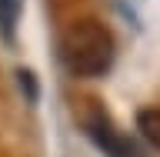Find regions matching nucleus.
I'll return each instance as SVG.
<instances>
[{
  "mask_svg": "<svg viewBox=\"0 0 160 157\" xmlns=\"http://www.w3.org/2000/svg\"><path fill=\"white\" fill-rule=\"evenodd\" d=\"M113 34L100 20H73L60 37V60L73 77H103L113 64Z\"/></svg>",
  "mask_w": 160,
  "mask_h": 157,
  "instance_id": "nucleus-1",
  "label": "nucleus"
},
{
  "mask_svg": "<svg viewBox=\"0 0 160 157\" xmlns=\"http://www.w3.org/2000/svg\"><path fill=\"white\" fill-rule=\"evenodd\" d=\"M137 130L153 144V147H160V107L140 110V114H137Z\"/></svg>",
  "mask_w": 160,
  "mask_h": 157,
  "instance_id": "nucleus-3",
  "label": "nucleus"
},
{
  "mask_svg": "<svg viewBox=\"0 0 160 157\" xmlns=\"http://www.w3.org/2000/svg\"><path fill=\"white\" fill-rule=\"evenodd\" d=\"M20 7H23V0H0V30H3V37H13V24L20 17Z\"/></svg>",
  "mask_w": 160,
  "mask_h": 157,
  "instance_id": "nucleus-4",
  "label": "nucleus"
},
{
  "mask_svg": "<svg viewBox=\"0 0 160 157\" xmlns=\"http://www.w3.org/2000/svg\"><path fill=\"white\" fill-rule=\"evenodd\" d=\"M87 130H90V137L97 140L110 157H143V150H140L123 130L113 127L110 117H107V114H100V110L93 114V117H87Z\"/></svg>",
  "mask_w": 160,
  "mask_h": 157,
  "instance_id": "nucleus-2",
  "label": "nucleus"
}]
</instances>
